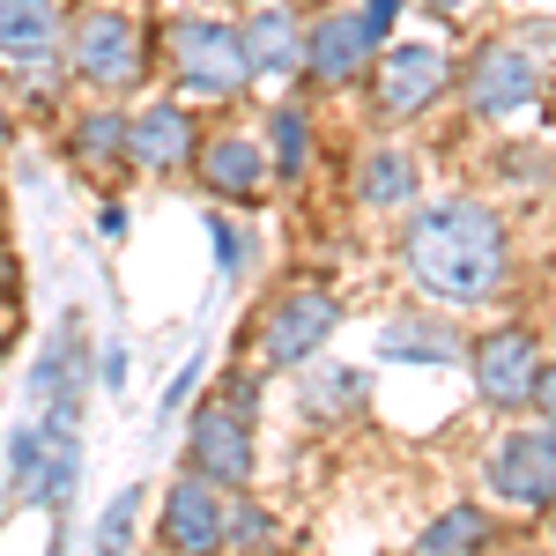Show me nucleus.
Wrapping results in <instances>:
<instances>
[{
    "mask_svg": "<svg viewBox=\"0 0 556 556\" xmlns=\"http://www.w3.org/2000/svg\"><path fill=\"white\" fill-rule=\"evenodd\" d=\"M238 45H245V67H253V75H282V83H290L304 67V23L282 0L253 8V15L238 23Z\"/></svg>",
    "mask_w": 556,
    "mask_h": 556,
    "instance_id": "nucleus-12",
    "label": "nucleus"
},
{
    "mask_svg": "<svg viewBox=\"0 0 556 556\" xmlns=\"http://www.w3.org/2000/svg\"><path fill=\"white\" fill-rule=\"evenodd\" d=\"M356 201L364 208H408L416 201V156L408 149H371L356 172Z\"/></svg>",
    "mask_w": 556,
    "mask_h": 556,
    "instance_id": "nucleus-16",
    "label": "nucleus"
},
{
    "mask_svg": "<svg viewBox=\"0 0 556 556\" xmlns=\"http://www.w3.org/2000/svg\"><path fill=\"white\" fill-rule=\"evenodd\" d=\"M75 468H83V453H75V438H67V424H60V438H52V468H45V505L60 513L67 505V490H75Z\"/></svg>",
    "mask_w": 556,
    "mask_h": 556,
    "instance_id": "nucleus-21",
    "label": "nucleus"
},
{
    "mask_svg": "<svg viewBox=\"0 0 556 556\" xmlns=\"http://www.w3.org/2000/svg\"><path fill=\"white\" fill-rule=\"evenodd\" d=\"M215 253H223V267H238V260H245V245H238V230H230V223H215Z\"/></svg>",
    "mask_w": 556,
    "mask_h": 556,
    "instance_id": "nucleus-25",
    "label": "nucleus"
},
{
    "mask_svg": "<svg viewBox=\"0 0 556 556\" xmlns=\"http://www.w3.org/2000/svg\"><path fill=\"white\" fill-rule=\"evenodd\" d=\"M371 52H379V38L364 30V15H327V23L304 38V67H312L327 89H342V83H356V75L371 67Z\"/></svg>",
    "mask_w": 556,
    "mask_h": 556,
    "instance_id": "nucleus-13",
    "label": "nucleus"
},
{
    "mask_svg": "<svg viewBox=\"0 0 556 556\" xmlns=\"http://www.w3.org/2000/svg\"><path fill=\"white\" fill-rule=\"evenodd\" d=\"M193 164H201V186H208L215 201H253L260 186H267V156H260L253 141H238V134L193 149Z\"/></svg>",
    "mask_w": 556,
    "mask_h": 556,
    "instance_id": "nucleus-14",
    "label": "nucleus"
},
{
    "mask_svg": "<svg viewBox=\"0 0 556 556\" xmlns=\"http://www.w3.org/2000/svg\"><path fill=\"white\" fill-rule=\"evenodd\" d=\"M112 156H127V119H119L112 104H97V112H83V119H75V164L104 172Z\"/></svg>",
    "mask_w": 556,
    "mask_h": 556,
    "instance_id": "nucleus-17",
    "label": "nucleus"
},
{
    "mask_svg": "<svg viewBox=\"0 0 556 556\" xmlns=\"http://www.w3.org/2000/svg\"><path fill=\"white\" fill-rule=\"evenodd\" d=\"M8 290H15V260L0 253V298H8Z\"/></svg>",
    "mask_w": 556,
    "mask_h": 556,
    "instance_id": "nucleus-26",
    "label": "nucleus"
},
{
    "mask_svg": "<svg viewBox=\"0 0 556 556\" xmlns=\"http://www.w3.org/2000/svg\"><path fill=\"white\" fill-rule=\"evenodd\" d=\"M172 75L186 89H201V97H238V89L253 83L238 30H230V23H208V15L172 23Z\"/></svg>",
    "mask_w": 556,
    "mask_h": 556,
    "instance_id": "nucleus-3",
    "label": "nucleus"
},
{
    "mask_svg": "<svg viewBox=\"0 0 556 556\" xmlns=\"http://www.w3.org/2000/svg\"><path fill=\"white\" fill-rule=\"evenodd\" d=\"M430 8H438V15H453V8H460V0H430Z\"/></svg>",
    "mask_w": 556,
    "mask_h": 556,
    "instance_id": "nucleus-27",
    "label": "nucleus"
},
{
    "mask_svg": "<svg viewBox=\"0 0 556 556\" xmlns=\"http://www.w3.org/2000/svg\"><path fill=\"white\" fill-rule=\"evenodd\" d=\"M475 379L497 408H549V356H542V334L527 327H497L490 342L475 349Z\"/></svg>",
    "mask_w": 556,
    "mask_h": 556,
    "instance_id": "nucleus-5",
    "label": "nucleus"
},
{
    "mask_svg": "<svg viewBox=\"0 0 556 556\" xmlns=\"http://www.w3.org/2000/svg\"><path fill=\"white\" fill-rule=\"evenodd\" d=\"M134 505H141V490H119V497H112V513H104V527H97V556H119V549H127Z\"/></svg>",
    "mask_w": 556,
    "mask_h": 556,
    "instance_id": "nucleus-22",
    "label": "nucleus"
},
{
    "mask_svg": "<svg viewBox=\"0 0 556 556\" xmlns=\"http://www.w3.org/2000/svg\"><path fill=\"white\" fill-rule=\"evenodd\" d=\"M275 156H267V164H275V172H290L298 178L304 164H312V119H304V104H282V112H275Z\"/></svg>",
    "mask_w": 556,
    "mask_h": 556,
    "instance_id": "nucleus-20",
    "label": "nucleus"
},
{
    "mask_svg": "<svg viewBox=\"0 0 556 556\" xmlns=\"http://www.w3.org/2000/svg\"><path fill=\"white\" fill-rule=\"evenodd\" d=\"M393 8H401V0H371V8H364V30H371V38L393 30Z\"/></svg>",
    "mask_w": 556,
    "mask_h": 556,
    "instance_id": "nucleus-24",
    "label": "nucleus"
},
{
    "mask_svg": "<svg viewBox=\"0 0 556 556\" xmlns=\"http://www.w3.org/2000/svg\"><path fill=\"white\" fill-rule=\"evenodd\" d=\"M193 468L208 482H253V379L223 386V401L193 416Z\"/></svg>",
    "mask_w": 556,
    "mask_h": 556,
    "instance_id": "nucleus-4",
    "label": "nucleus"
},
{
    "mask_svg": "<svg viewBox=\"0 0 556 556\" xmlns=\"http://www.w3.org/2000/svg\"><path fill=\"white\" fill-rule=\"evenodd\" d=\"M379 349L386 356H424V364H453V356H460V342H453L445 327H430V319H401Z\"/></svg>",
    "mask_w": 556,
    "mask_h": 556,
    "instance_id": "nucleus-18",
    "label": "nucleus"
},
{
    "mask_svg": "<svg viewBox=\"0 0 556 556\" xmlns=\"http://www.w3.org/2000/svg\"><path fill=\"white\" fill-rule=\"evenodd\" d=\"M334 327H342V304L327 298V290H290V298L267 312L260 349H267V364H312Z\"/></svg>",
    "mask_w": 556,
    "mask_h": 556,
    "instance_id": "nucleus-8",
    "label": "nucleus"
},
{
    "mask_svg": "<svg viewBox=\"0 0 556 556\" xmlns=\"http://www.w3.org/2000/svg\"><path fill=\"white\" fill-rule=\"evenodd\" d=\"M490 482H497V497H513V505H527V513H549V490H556V438H549V424L513 430V438L490 453Z\"/></svg>",
    "mask_w": 556,
    "mask_h": 556,
    "instance_id": "nucleus-9",
    "label": "nucleus"
},
{
    "mask_svg": "<svg viewBox=\"0 0 556 556\" xmlns=\"http://www.w3.org/2000/svg\"><path fill=\"white\" fill-rule=\"evenodd\" d=\"M490 542V519L482 513H445L438 527H424V556H475Z\"/></svg>",
    "mask_w": 556,
    "mask_h": 556,
    "instance_id": "nucleus-19",
    "label": "nucleus"
},
{
    "mask_svg": "<svg viewBox=\"0 0 556 556\" xmlns=\"http://www.w3.org/2000/svg\"><path fill=\"white\" fill-rule=\"evenodd\" d=\"M445 75H453V60L438 52V45H393L379 60V112L386 119H408V112H424L430 97L445 89Z\"/></svg>",
    "mask_w": 556,
    "mask_h": 556,
    "instance_id": "nucleus-10",
    "label": "nucleus"
},
{
    "mask_svg": "<svg viewBox=\"0 0 556 556\" xmlns=\"http://www.w3.org/2000/svg\"><path fill=\"white\" fill-rule=\"evenodd\" d=\"M542 67H549V30H513V38H490L468 67V104L490 119H513L542 97Z\"/></svg>",
    "mask_w": 556,
    "mask_h": 556,
    "instance_id": "nucleus-2",
    "label": "nucleus"
},
{
    "mask_svg": "<svg viewBox=\"0 0 556 556\" xmlns=\"http://www.w3.org/2000/svg\"><path fill=\"white\" fill-rule=\"evenodd\" d=\"M60 38H67L60 0H0V52L8 60H45Z\"/></svg>",
    "mask_w": 556,
    "mask_h": 556,
    "instance_id": "nucleus-15",
    "label": "nucleus"
},
{
    "mask_svg": "<svg viewBox=\"0 0 556 556\" xmlns=\"http://www.w3.org/2000/svg\"><path fill=\"white\" fill-rule=\"evenodd\" d=\"M164 549L178 556H223V542H230V505L215 497L208 475H186V482H172L164 490Z\"/></svg>",
    "mask_w": 556,
    "mask_h": 556,
    "instance_id": "nucleus-7",
    "label": "nucleus"
},
{
    "mask_svg": "<svg viewBox=\"0 0 556 556\" xmlns=\"http://www.w3.org/2000/svg\"><path fill=\"white\" fill-rule=\"evenodd\" d=\"M67 52H75V75L89 89H104V97L141 83V30L119 8H89L83 23H75V38H67Z\"/></svg>",
    "mask_w": 556,
    "mask_h": 556,
    "instance_id": "nucleus-6",
    "label": "nucleus"
},
{
    "mask_svg": "<svg viewBox=\"0 0 556 556\" xmlns=\"http://www.w3.org/2000/svg\"><path fill=\"white\" fill-rule=\"evenodd\" d=\"M505 223L482 201H438L408 223V275L438 304H482L505 290Z\"/></svg>",
    "mask_w": 556,
    "mask_h": 556,
    "instance_id": "nucleus-1",
    "label": "nucleus"
},
{
    "mask_svg": "<svg viewBox=\"0 0 556 556\" xmlns=\"http://www.w3.org/2000/svg\"><path fill=\"white\" fill-rule=\"evenodd\" d=\"M0 356H8V319H0Z\"/></svg>",
    "mask_w": 556,
    "mask_h": 556,
    "instance_id": "nucleus-29",
    "label": "nucleus"
},
{
    "mask_svg": "<svg viewBox=\"0 0 556 556\" xmlns=\"http://www.w3.org/2000/svg\"><path fill=\"white\" fill-rule=\"evenodd\" d=\"M0 149H8V112H0Z\"/></svg>",
    "mask_w": 556,
    "mask_h": 556,
    "instance_id": "nucleus-28",
    "label": "nucleus"
},
{
    "mask_svg": "<svg viewBox=\"0 0 556 556\" xmlns=\"http://www.w3.org/2000/svg\"><path fill=\"white\" fill-rule=\"evenodd\" d=\"M38 453H45V430H23L15 453H8V482H30L38 475Z\"/></svg>",
    "mask_w": 556,
    "mask_h": 556,
    "instance_id": "nucleus-23",
    "label": "nucleus"
},
{
    "mask_svg": "<svg viewBox=\"0 0 556 556\" xmlns=\"http://www.w3.org/2000/svg\"><path fill=\"white\" fill-rule=\"evenodd\" d=\"M193 149H201V134H193V112L186 104H149L141 119H127V156L141 172H172V164H193Z\"/></svg>",
    "mask_w": 556,
    "mask_h": 556,
    "instance_id": "nucleus-11",
    "label": "nucleus"
}]
</instances>
